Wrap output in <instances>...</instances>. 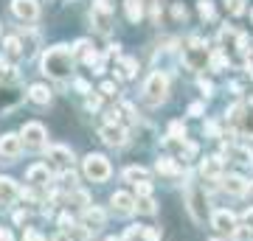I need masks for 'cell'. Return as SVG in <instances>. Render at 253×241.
Returning a JSON list of instances; mask_svg holds the SVG:
<instances>
[{
  "label": "cell",
  "instance_id": "2",
  "mask_svg": "<svg viewBox=\"0 0 253 241\" xmlns=\"http://www.w3.org/2000/svg\"><path fill=\"white\" fill-rule=\"evenodd\" d=\"M166 96H169V79H166L161 70L152 73V76L146 79V84H144V101L149 104V107H158V104L166 101Z\"/></svg>",
  "mask_w": 253,
  "mask_h": 241
},
{
  "label": "cell",
  "instance_id": "33",
  "mask_svg": "<svg viewBox=\"0 0 253 241\" xmlns=\"http://www.w3.org/2000/svg\"><path fill=\"white\" fill-rule=\"evenodd\" d=\"M239 126H242V132H248V135L253 138V115H251V112L242 118V124H239Z\"/></svg>",
  "mask_w": 253,
  "mask_h": 241
},
{
  "label": "cell",
  "instance_id": "11",
  "mask_svg": "<svg viewBox=\"0 0 253 241\" xmlns=\"http://www.w3.org/2000/svg\"><path fill=\"white\" fill-rule=\"evenodd\" d=\"M124 241H161V233L155 230V227H144V224H132V227H126Z\"/></svg>",
  "mask_w": 253,
  "mask_h": 241
},
{
  "label": "cell",
  "instance_id": "45",
  "mask_svg": "<svg viewBox=\"0 0 253 241\" xmlns=\"http://www.w3.org/2000/svg\"><path fill=\"white\" fill-rule=\"evenodd\" d=\"M14 222L23 224V222H26V213H23V210H20V213H14Z\"/></svg>",
  "mask_w": 253,
  "mask_h": 241
},
{
  "label": "cell",
  "instance_id": "48",
  "mask_svg": "<svg viewBox=\"0 0 253 241\" xmlns=\"http://www.w3.org/2000/svg\"><path fill=\"white\" fill-rule=\"evenodd\" d=\"M211 241H222V239H211Z\"/></svg>",
  "mask_w": 253,
  "mask_h": 241
},
{
  "label": "cell",
  "instance_id": "14",
  "mask_svg": "<svg viewBox=\"0 0 253 241\" xmlns=\"http://www.w3.org/2000/svg\"><path fill=\"white\" fill-rule=\"evenodd\" d=\"M211 224L217 233H236V216L231 210H217L211 216Z\"/></svg>",
  "mask_w": 253,
  "mask_h": 241
},
{
  "label": "cell",
  "instance_id": "22",
  "mask_svg": "<svg viewBox=\"0 0 253 241\" xmlns=\"http://www.w3.org/2000/svg\"><path fill=\"white\" fill-rule=\"evenodd\" d=\"M124 179L138 185V182H146V179H149V171L141 169V166H129V169H124Z\"/></svg>",
  "mask_w": 253,
  "mask_h": 241
},
{
  "label": "cell",
  "instance_id": "24",
  "mask_svg": "<svg viewBox=\"0 0 253 241\" xmlns=\"http://www.w3.org/2000/svg\"><path fill=\"white\" fill-rule=\"evenodd\" d=\"M135 68H138V62L132 56H126L124 62H121V68H116V76L118 79H132L135 76Z\"/></svg>",
  "mask_w": 253,
  "mask_h": 241
},
{
  "label": "cell",
  "instance_id": "46",
  "mask_svg": "<svg viewBox=\"0 0 253 241\" xmlns=\"http://www.w3.org/2000/svg\"><path fill=\"white\" fill-rule=\"evenodd\" d=\"M251 191H253V179H251Z\"/></svg>",
  "mask_w": 253,
  "mask_h": 241
},
{
  "label": "cell",
  "instance_id": "10",
  "mask_svg": "<svg viewBox=\"0 0 253 241\" xmlns=\"http://www.w3.org/2000/svg\"><path fill=\"white\" fill-rule=\"evenodd\" d=\"M20 149H23V138H20V135L9 132V135L0 138V157H3V160H14L20 154Z\"/></svg>",
  "mask_w": 253,
  "mask_h": 241
},
{
  "label": "cell",
  "instance_id": "16",
  "mask_svg": "<svg viewBox=\"0 0 253 241\" xmlns=\"http://www.w3.org/2000/svg\"><path fill=\"white\" fill-rule=\"evenodd\" d=\"M17 197H20L17 182L9 179V177H0V205H11Z\"/></svg>",
  "mask_w": 253,
  "mask_h": 241
},
{
  "label": "cell",
  "instance_id": "35",
  "mask_svg": "<svg viewBox=\"0 0 253 241\" xmlns=\"http://www.w3.org/2000/svg\"><path fill=\"white\" fill-rule=\"evenodd\" d=\"M172 14H174V20H186V6H183V3H174Z\"/></svg>",
  "mask_w": 253,
  "mask_h": 241
},
{
  "label": "cell",
  "instance_id": "27",
  "mask_svg": "<svg viewBox=\"0 0 253 241\" xmlns=\"http://www.w3.org/2000/svg\"><path fill=\"white\" fill-rule=\"evenodd\" d=\"M203 174H208L211 179L219 177V157H208V160H203Z\"/></svg>",
  "mask_w": 253,
  "mask_h": 241
},
{
  "label": "cell",
  "instance_id": "26",
  "mask_svg": "<svg viewBox=\"0 0 253 241\" xmlns=\"http://www.w3.org/2000/svg\"><path fill=\"white\" fill-rule=\"evenodd\" d=\"M126 17L132 23H138L144 17V0H126Z\"/></svg>",
  "mask_w": 253,
  "mask_h": 241
},
{
  "label": "cell",
  "instance_id": "12",
  "mask_svg": "<svg viewBox=\"0 0 253 241\" xmlns=\"http://www.w3.org/2000/svg\"><path fill=\"white\" fill-rule=\"evenodd\" d=\"M110 202H113V210H116L118 216H129L132 210H138V199H132L129 194H124V191H116Z\"/></svg>",
  "mask_w": 253,
  "mask_h": 241
},
{
  "label": "cell",
  "instance_id": "1",
  "mask_svg": "<svg viewBox=\"0 0 253 241\" xmlns=\"http://www.w3.org/2000/svg\"><path fill=\"white\" fill-rule=\"evenodd\" d=\"M73 70V51L68 45H54L45 56H42V73L51 79H68Z\"/></svg>",
  "mask_w": 253,
  "mask_h": 241
},
{
  "label": "cell",
  "instance_id": "9",
  "mask_svg": "<svg viewBox=\"0 0 253 241\" xmlns=\"http://www.w3.org/2000/svg\"><path fill=\"white\" fill-rule=\"evenodd\" d=\"M20 138H23V143H26L28 149H40V146L45 143V126L42 124H26Z\"/></svg>",
  "mask_w": 253,
  "mask_h": 241
},
{
  "label": "cell",
  "instance_id": "15",
  "mask_svg": "<svg viewBox=\"0 0 253 241\" xmlns=\"http://www.w3.org/2000/svg\"><path fill=\"white\" fill-rule=\"evenodd\" d=\"M82 224H84V230H101L104 227V210L101 207H84V213H82Z\"/></svg>",
  "mask_w": 253,
  "mask_h": 241
},
{
  "label": "cell",
  "instance_id": "29",
  "mask_svg": "<svg viewBox=\"0 0 253 241\" xmlns=\"http://www.w3.org/2000/svg\"><path fill=\"white\" fill-rule=\"evenodd\" d=\"M197 9H200V17H203V20H211V17H214V6H211V0H200Z\"/></svg>",
  "mask_w": 253,
  "mask_h": 241
},
{
  "label": "cell",
  "instance_id": "50",
  "mask_svg": "<svg viewBox=\"0 0 253 241\" xmlns=\"http://www.w3.org/2000/svg\"><path fill=\"white\" fill-rule=\"evenodd\" d=\"M251 17H253V11H251Z\"/></svg>",
  "mask_w": 253,
  "mask_h": 241
},
{
  "label": "cell",
  "instance_id": "42",
  "mask_svg": "<svg viewBox=\"0 0 253 241\" xmlns=\"http://www.w3.org/2000/svg\"><path fill=\"white\" fill-rule=\"evenodd\" d=\"M203 132H208V135H214V138H217V124H206V129H203Z\"/></svg>",
  "mask_w": 253,
  "mask_h": 241
},
{
  "label": "cell",
  "instance_id": "47",
  "mask_svg": "<svg viewBox=\"0 0 253 241\" xmlns=\"http://www.w3.org/2000/svg\"><path fill=\"white\" fill-rule=\"evenodd\" d=\"M251 76H253V65H251Z\"/></svg>",
  "mask_w": 253,
  "mask_h": 241
},
{
  "label": "cell",
  "instance_id": "17",
  "mask_svg": "<svg viewBox=\"0 0 253 241\" xmlns=\"http://www.w3.org/2000/svg\"><path fill=\"white\" fill-rule=\"evenodd\" d=\"M222 188H225L228 194H234V197H242V194H248V188H251V182L242 177H222Z\"/></svg>",
  "mask_w": 253,
  "mask_h": 241
},
{
  "label": "cell",
  "instance_id": "37",
  "mask_svg": "<svg viewBox=\"0 0 253 241\" xmlns=\"http://www.w3.org/2000/svg\"><path fill=\"white\" fill-rule=\"evenodd\" d=\"M101 96H116V84L113 81H104L101 84Z\"/></svg>",
  "mask_w": 253,
  "mask_h": 241
},
{
  "label": "cell",
  "instance_id": "13",
  "mask_svg": "<svg viewBox=\"0 0 253 241\" xmlns=\"http://www.w3.org/2000/svg\"><path fill=\"white\" fill-rule=\"evenodd\" d=\"M11 11L17 14L20 20H37L40 14V6H37V0H11Z\"/></svg>",
  "mask_w": 253,
  "mask_h": 241
},
{
  "label": "cell",
  "instance_id": "31",
  "mask_svg": "<svg viewBox=\"0 0 253 241\" xmlns=\"http://www.w3.org/2000/svg\"><path fill=\"white\" fill-rule=\"evenodd\" d=\"M242 3H245V0H225V6L231 9V14H242V11H245Z\"/></svg>",
  "mask_w": 253,
  "mask_h": 241
},
{
  "label": "cell",
  "instance_id": "32",
  "mask_svg": "<svg viewBox=\"0 0 253 241\" xmlns=\"http://www.w3.org/2000/svg\"><path fill=\"white\" fill-rule=\"evenodd\" d=\"M169 132H172V138H186V126H183L180 121H174V124L169 126Z\"/></svg>",
  "mask_w": 253,
  "mask_h": 241
},
{
  "label": "cell",
  "instance_id": "6",
  "mask_svg": "<svg viewBox=\"0 0 253 241\" xmlns=\"http://www.w3.org/2000/svg\"><path fill=\"white\" fill-rule=\"evenodd\" d=\"M48 169H56V171H68L73 166V152L68 146H51L48 149Z\"/></svg>",
  "mask_w": 253,
  "mask_h": 241
},
{
  "label": "cell",
  "instance_id": "28",
  "mask_svg": "<svg viewBox=\"0 0 253 241\" xmlns=\"http://www.w3.org/2000/svg\"><path fill=\"white\" fill-rule=\"evenodd\" d=\"M138 210H141V213H146V216H155V213H158L155 199L152 197H141V199H138Z\"/></svg>",
  "mask_w": 253,
  "mask_h": 241
},
{
  "label": "cell",
  "instance_id": "49",
  "mask_svg": "<svg viewBox=\"0 0 253 241\" xmlns=\"http://www.w3.org/2000/svg\"><path fill=\"white\" fill-rule=\"evenodd\" d=\"M251 104H253V96H251Z\"/></svg>",
  "mask_w": 253,
  "mask_h": 241
},
{
  "label": "cell",
  "instance_id": "30",
  "mask_svg": "<svg viewBox=\"0 0 253 241\" xmlns=\"http://www.w3.org/2000/svg\"><path fill=\"white\" fill-rule=\"evenodd\" d=\"M23 241H45V239H42V233H40V230H34V227H28V230L23 233Z\"/></svg>",
  "mask_w": 253,
  "mask_h": 241
},
{
  "label": "cell",
  "instance_id": "5",
  "mask_svg": "<svg viewBox=\"0 0 253 241\" xmlns=\"http://www.w3.org/2000/svg\"><path fill=\"white\" fill-rule=\"evenodd\" d=\"M90 17L99 31H110V26H113V0H96Z\"/></svg>",
  "mask_w": 253,
  "mask_h": 241
},
{
  "label": "cell",
  "instance_id": "40",
  "mask_svg": "<svg viewBox=\"0 0 253 241\" xmlns=\"http://www.w3.org/2000/svg\"><path fill=\"white\" fill-rule=\"evenodd\" d=\"M200 90H203L206 96H211V90H214V87H211V81H200Z\"/></svg>",
  "mask_w": 253,
  "mask_h": 241
},
{
  "label": "cell",
  "instance_id": "43",
  "mask_svg": "<svg viewBox=\"0 0 253 241\" xmlns=\"http://www.w3.org/2000/svg\"><path fill=\"white\" fill-rule=\"evenodd\" d=\"M0 241H14V239H11L9 230H3V227H0Z\"/></svg>",
  "mask_w": 253,
  "mask_h": 241
},
{
  "label": "cell",
  "instance_id": "39",
  "mask_svg": "<svg viewBox=\"0 0 253 241\" xmlns=\"http://www.w3.org/2000/svg\"><path fill=\"white\" fill-rule=\"evenodd\" d=\"M87 107H90V109H99V107H101V99H99V96H90V99H87Z\"/></svg>",
  "mask_w": 253,
  "mask_h": 241
},
{
  "label": "cell",
  "instance_id": "4",
  "mask_svg": "<svg viewBox=\"0 0 253 241\" xmlns=\"http://www.w3.org/2000/svg\"><path fill=\"white\" fill-rule=\"evenodd\" d=\"M183 62L189 70H203L208 62V51H206V42L197 39V36H191L189 42L183 45Z\"/></svg>",
  "mask_w": 253,
  "mask_h": 241
},
{
  "label": "cell",
  "instance_id": "38",
  "mask_svg": "<svg viewBox=\"0 0 253 241\" xmlns=\"http://www.w3.org/2000/svg\"><path fill=\"white\" fill-rule=\"evenodd\" d=\"M242 219H245V227H248V230H253V207H248V210H245Z\"/></svg>",
  "mask_w": 253,
  "mask_h": 241
},
{
  "label": "cell",
  "instance_id": "19",
  "mask_svg": "<svg viewBox=\"0 0 253 241\" xmlns=\"http://www.w3.org/2000/svg\"><path fill=\"white\" fill-rule=\"evenodd\" d=\"M3 54L9 56V59H20L26 51H23V45H20L17 36H6V39H3Z\"/></svg>",
  "mask_w": 253,
  "mask_h": 241
},
{
  "label": "cell",
  "instance_id": "44",
  "mask_svg": "<svg viewBox=\"0 0 253 241\" xmlns=\"http://www.w3.org/2000/svg\"><path fill=\"white\" fill-rule=\"evenodd\" d=\"M51 241H71V236H68V233H56Z\"/></svg>",
  "mask_w": 253,
  "mask_h": 241
},
{
  "label": "cell",
  "instance_id": "23",
  "mask_svg": "<svg viewBox=\"0 0 253 241\" xmlns=\"http://www.w3.org/2000/svg\"><path fill=\"white\" fill-rule=\"evenodd\" d=\"M155 169L161 171V174H169V177H177V174H180V163H174L172 157H161V160H158V166H155Z\"/></svg>",
  "mask_w": 253,
  "mask_h": 241
},
{
  "label": "cell",
  "instance_id": "20",
  "mask_svg": "<svg viewBox=\"0 0 253 241\" xmlns=\"http://www.w3.org/2000/svg\"><path fill=\"white\" fill-rule=\"evenodd\" d=\"M26 179L31 185H45L48 182V166H31L26 174Z\"/></svg>",
  "mask_w": 253,
  "mask_h": 241
},
{
  "label": "cell",
  "instance_id": "25",
  "mask_svg": "<svg viewBox=\"0 0 253 241\" xmlns=\"http://www.w3.org/2000/svg\"><path fill=\"white\" fill-rule=\"evenodd\" d=\"M228 154L234 157L236 166H253V154H251V149H228Z\"/></svg>",
  "mask_w": 253,
  "mask_h": 241
},
{
  "label": "cell",
  "instance_id": "41",
  "mask_svg": "<svg viewBox=\"0 0 253 241\" xmlns=\"http://www.w3.org/2000/svg\"><path fill=\"white\" fill-rule=\"evenodd\" d=\"M203 112V104H191L189 107V115H200Z\"/></svg>",
  "mask_w": 253,
  "mask_h": 241
},
{
  "label": "cell",
  "instance_id": "36",
  "mask_svg": "<svg viewBox=\"0 0 253 241\" xmlns=\"http://www.w3.org/2000/svg\"><path fill=\"white\" fill-rule=\"evenodd\" d=\"M211 65H214V70H222V68H225V56L214 54V56H211Z\"/></svg>",
  "mask_w": 253,
  "mask_h": 241
},
{
  "label": "cell",
  "instance_id": "18",
  "mask_svg": "<svg viewBox=\"0 0 253 241\" xmlns=\"http://www.w3.org/2000/svg\"><path fill=\"white\" fill-rule=\"evenodd\" d=\"M28 99L34 101V104H51V90L45 84H31L28 87Z\"/></svg>",
  "mask_w": 253,
  "mask_h": 241
},
{
  "label": "cell",
  "instance_id": "7",
  "mask_svg": "<svg viewBox=\"0 0 253 241\" xmlns=\"http://www.w3.org/2000/svg\"><path fill=\"white\" fill-rule=\"evenodd\" d=\"M186 199H189V210H191V216H194V222H203V219H206V191L200 185H189Z\"/></svg>",
  "mask_w": 253,
  "mask_h": 241
},
{
  "label": "cell",
  "instance_id": "8",
  "mask_svg": "<svg viewBox=\"0 0 253 241\" xmlns=\"http://www.w3.org/2000/svg\"><path fill=\"white\" fill-rule=\"evenodd\" d=\"M99 138L107 143V146H124L126 143V129L121 124H104L99 129Z\"/></svg>",
  "mask_w": 253,
  "mask_h": 241
},
{
  "label": "cell",
  "instance_id": "3",
  "mask_svg": "<svg viewBox=\"0 0 253 241\" xmlns=\"http://www.w3.org/2000/svg\"><path fill=\"white\" fill-rule=\"evenodd\" d=\"M82 169H84V177L90 179V182H107L113 169H110V160L104 154H87L84 160H82Z\"/></svg>",
  "mask_w": 253,
  "mask_h": 241
},
{
  "label": "cell",
  "instance_id": "21",
  "mask_svg": "<svg viewBox=\"0 0 253 241\" xmlns=\"http://www.w3.org/2000/svg\"><path fill=\"white\" fill-rule=\"evenodd\" d=\"M20 101V93L14 87H0V109H9Z\"/></svg>",
  "mask_w": 253,
  "mask_h": 241
},
{
  "label": "cell",
  "instance_id": "34",
  "mask_svg": "<svg viewBox=\"0 0 253 241\" xmlns=\"http://www.w3.org/2000/svg\"><path fill=\"white\" fill-rule=\"evenodd\" d=\"M135 191H138V197H149V194H152V185H149V179H146V182H138Z\"/></svg>",
  "mask_w": 253,
  "mask_h": 241
}]
</instances>
